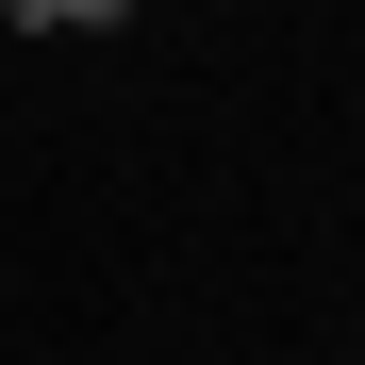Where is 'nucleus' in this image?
I'll return each instance as SVG.
<instances>
[{"instance_id": "f257e3e1", "label": "nucleus", "mask_w": 365, "mask_h": 365, "mask_svg": "<svg viewBox=\"0 0 365 365\" xmlns=\"http://www.w3.org/2000/svg\"><path fill=\"white\" fill-rule=\"evenodd\" d=\"M0 34H133V0H0Z\"/></svg>"}]
</instances>
